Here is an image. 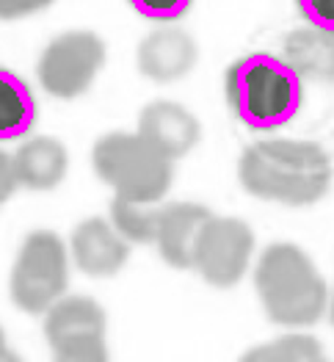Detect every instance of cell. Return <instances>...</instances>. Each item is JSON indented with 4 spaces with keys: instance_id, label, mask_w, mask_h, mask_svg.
<instances>
[{
    "instance_id": "cell-3",
    "label": "cell",
    "mask_w": 334,
    "mask_h": 362,
    "mask_svg": "<svg viewBox=\"0 0 334 362\" xmlns=\"http://www.w3.org/2000/svg\"><path fill=\"white\" fill-rule=\"evenodd\" d=\"M224 94L235 119L249 130L268 133L299 117L304 81L299 72L273 53H249L232 61L224 72Z\"/></svg>"
},
{
    "instance_id": "cell-11",
    "label": "cell",
    "mask_w": 334,
    "mask_h": 362,
    "mask_svg": "<svg viewBox=\"0 0 334 362\" xmlns=\"http://www.w3.org/2000/svg\"><path fill=\"white\" fill-rule=\"evenodd\" d=\"M69 249L75 266L89 276H114L124 269L130 257V243L117 233V227L105 218H86L75 227Z\"/></svg>"
},
{
    "instance_id": "cell-2",
    "label": "cell",
    "mask_w": 334,
    "mask_h": 362,
    "mask_svg": "<svg viewBox=\"0 0 334 362\" xmlns=\"http://www.w3.org/2000/svg\"><path fill=\"white\" fill-rule=\"evenodd\" d=\"M254 291L268 321L285 329H306L329 310V285L302 246L287 241L263 249L254 266Z\"/></svg>"
},
{
    "instance_id": "cell-1",
    "label": "cell",
    "mask_w": 334,
    "mask_h": 362,
    "mask_svg": "<svg viewBox=\"0 0 334 362\" xmlns=\"http://www.w3.org/2000/svg\"><path fill=\"white\" fill-rule=\"evenodd\" d=\"M238 180L249 197L287 208L321 202L334 180L329 152L318 141L263 139L241 152Z\"/></svg>"
},
{
    "instance_id": "cell-17",
    "label": "cell",
    "mask_w": 334,
    "mask_h": 362,
    "mask_svg": "<svg viewBox=\"0 0 334 362\" xmlns=\"http://www.w3.org/2000/svg\"><path fill=\"white\" fill-rule=\"evenodd\" d=\"M155 211L150 205H136L124 199H111V224L127 243L155 241Z\"/></svg>"
},
{
    "instance_id": "cell-8",
    "label": "cell",
    "mask_w": 334,
    "mask_h": 362,
    "mask_svg": "<svg viewBox=\"0 0 334 362\" xmlns=\"http://www.w3.org/2000/svg\"><path fill=\"white\" fill-rule=\"evenodd\" d=\"M199 61L196 39L182 28H157L138 42L136 66L152 83H177Z\"/></svg>"
},
{
    "instance_id": "cell-5",
    "label": "cell",
    "mask_w": 334,
    "mask_h": 362,
    "mask_svg": "<svg viewBox=\"0 0 334 362\" xmlns=\"http://www.w3.org/2000/svg\"><path fill=\"white\" fill-rule=\"evenodd\" d=\"M69 285V255L53 230H33L17 252L8 276L11 302L28 315H44L64 299Z\"/></svg>"
},
{
    "instance_id": "cell-9",
    "label": "cell",
    "mask_w": 334,
    "mask_h": 362,
    "mask_svg": "<svg viewBox=\"0 0 334 362\" xmlns=\"http://www.w3.org/2000/svg\"><path fill=\"white\" fill-rule=\"evenodd\" d=\"M213 216L199 202H172L155 211V249L172 269H193V246Z\"/></svg>"
},
{
    "instance_id": "cell-21",
    "label": "cell",
    "mask_w": 334,
    "mask_h": 362,
    "mask_svg": "<svg viewBox=\"0 0 334 362\" xmlns=\"http://www.w3.org/2000/svg\"><path fill=\"white\" fill-rule=\"evenodd\" d=\"M53 3L56 0H0V20L3 23H11V20L33 17V14L44 11Z\"/></svg>"
},
{
    "instance_id": "cell-22",
    "label": "cell",
    "mask_w": 334,
    "mask_h": 362,
    "mask_svg": "<svg viewBox=\"0 0 334 362\" xmlns=\"http://www.w3.org/2000/svg\"><path fill=\"white\" fill-rule=\"evenodd\" d=\"M20 188L17 175H14V158L8 152L0 150V208L14 197V191Z\"/></svg>"
},
{
    "instance_id": "cell-19",
    "label": "cell",
    "mask_w": 334,
    "mask_h": 362,
    "mask_svg": "<svg viewBox=\"0 0 334 362\" xmlns=\"http://www.w3.org/2000/svg\"><path fill=\"white\" fill-rule=\"evenodd\" d=\"M53 362H108V346L105 337L100 340H86L53 351Z\"/></svg>"
},
{
    "instance_id": "cell-10",
    "label": "cell",
    "mask_w": 334,
    "mask_h": 362,
    "mask_svg": "<svg viewBox=\"0 0 334 362\" xmlns=\"http://www.w3.org/2000/svg\"><path fill=\"white\" fill-rule=\"evenodd\" d=\"M169 160H180L202 139L199 119L174 100H152L138 114V130Z\"/></svg>"
},
{
    "instance_id": "cell-16",
    "label": "cell",
    "mask_w": 334,
    "mask_h": 362,
    "mask_svg": "<svg viewBox=\"0 0 334 362\" xmlns=\"http://www.w3.org/2000/svg\"><path fill=\"white\" fill-rule=\"evenodd\" d=\"M318 354H323V349L312 334L290 332L251 346L238 362H312Z\"/></svg>"
},
{
    "instance_id": "cell-23",
    "label": "cell",
    "mask_w": 334,
    "mask_h": 362,
    "mask_svg": "<svg viewBox=\"0 0 334 362\" xmlns=\"http://www.w3.org/2000/svg\"><path fill=\"white\" fill-rule=\"evenodd\" d=\"M0 362H23V360H20V357H17V354H14V351L6 346V349L0 351Z\"/></svg>"
},
{
    "instance_id": "cell-14",
    "label": "cell",
    "mask_w": 334,
    "mask_h": 362,
    "mask_svg": "<svg viewBox=\"0 0 334 362\" xmlns=\"http://www.w3.org/2000/svg\"><path fill=\"white\" fill-rule=\"evenodd\" d=\"M282 59L304 83H334V33L312 25L290 30L282 42Z\"/></svg>"
},
{
    "instance_id": "cell-18",
    "label": "cell",
    "mask_w": 334,
    "mask_h": 362,
    "mask_svg": "<svg viewBox=\"0 0 334 362\" xmlns=\"http://www.w3.org/2000/svg\"><path fill=\"white\" fill-rule=\"evenodd\" d=\"M130 8L152 23H174L185 17L193 6V0H127Z\"/></svg>"
},
{
    "instance_id": "cell-20",
    "label": "cell",
    "mask_w": 334,
    "mask_h": 362,
    "mask_svg": "<svg viewBox=\"0 0 334 362\" xmlns=\"http://www.w3.org/2000/svg\"><path fill=\"white\" fill-rule=\"evenodd\" d=\"M296 8L306 25L334 33V0H296Z\"/></svg>"
},
{
    "instance_id": "cell-6",
    "label": "cell",
    "mask_w": 334,
    "mask_h": 362,
    "mask_svg": "<svg viewBox=\"0 0 334 362\" xmlns=\"http://www.w3.org/2000/svg\"><path fill=\"white\" fill-rule=\"evenodd\" d=\"M105 64V42L94 30H66L39 56L36 78L42 89L59 100H75L89 91Z\"/></svg>"
},
{
    "instance_id": "cell-7",
    "label": "cell",
    "mask_w": 334,
    "mask_h": 362,
    "mask_svg": "<svg viewBox=\"0 0 334 362\" xmlns=\"http://www.w3.org/2000/svg\"><path fill=\"white\" fill-rule=\"evenodd\" d=\"M254 255V230L235 216H215L202 227L193 246V272L213 288H235Z\"/></svg>"
},
{
    "instance_id": "cell-26",
    "label": "cell",
    "mask_w": 334,
    "mask_h": 362,
    "mask_svg": "<svg viewBox=\"0 0 334 362\" xmlns=\"http://www.w3.org/2000/svg\"><path fill=\"white\" fill-rule=\"evenodd\" d=\"M312 362H332V360H329L326 354H318V357H315V360H312Z\"/></svg>"
},
{
    "instance_id": "cell-4",
    "label": "cell",
    "mask_w": 334,
    "mask_h": 362,
    "mask_svg": "<svg viewBox=\"0 0 334 362\" xmlns=\"http://www.w3.org/2000/svg\"><path fill=\"white\" fill-rule=\"evenodd\" d=\"M97 177L114 188V199L155 205L174 180V160L157 152L141 133H108L91 150Z\"/></svg>"
},
{
    "instance_id": "cell-24",
    "label": "cell",
    "mask_w": 334,
    "mask_h": 362,
    "mask_svg": "<svg viewBox=\"0 0 334 362\" xmlns=\"http://www.w3.org/2000/svg\"><path fill=\"white\" fill-rule=\"evenodd\" d=\"M326 315H329V324H332V329H334V288H332V296H329V310H326Z\"/></svg>"
},
{
    "instance_id": "cell-13",
    "label": "cell",
    "mask_w": 334,
    "mask_h": 362,
    "mask_svg": "<svg viewBox=\"0 0 334 362\" xmlns=\"http://www.w3.org/2000/svg\"><path fill=\"white\" fill-rule=\"evenodd\" d=\"M14 158V175L23 188L30 191H50L56 188L69 169V155L59 139L50 136H36L28 139L20 150L11 155Z\"/></svg>"
},
{
    "instance_id": "cell-15",
    "label": "cell",
    "mask_w": 334,
    "mask_h": 362,
    "mask_svg": "<svg viewBox=\"0 0 334 362\" xmlns=\"http://www.w3.org/2000/svg\"><path fill=\"white\" fill-rule=\"evenodd\" d=\"M39 117L30 86L11 69L0 66V144L25 139Z\"/></svg>"
},
{
    "instance_id": "cell-12",
    "label": "cell",
    "mask_w": 334,
    "mask_h": 362,
    "mask_svg": "<svg viewBox=\"0 0 334 362\" xmlns=\"http://www.w3.org/2000/svg\"><path fill=\"white\" fill-rule=\"evenodd\" d=\"M105 310L91 296H64L44 313V340L53 351L105 337Z\"/></svg>"
},
{
    "instance_id": "cell-25",
    "label": "cell",
    "mask_w": 334,
    "mask_h": 362,
    "mask_svg": "<svg viewBox=\"0 0 334 362\" xmlns=\"http://www.w3.org/2000/svg\"><path fill=\"white\" fill-rule=\"evenodd\" d=\"M6 349V334H3V327H0V351Z\"/></svg>"
}]
</instances>
